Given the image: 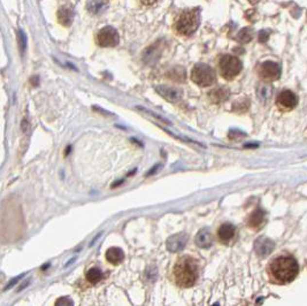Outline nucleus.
I'll list each match as a JSON object with an SVG mask.
<instances>
[{
	"instance_id": "nucleus-8",
	"label": "nucleus",
	"mask_w": 307,
	"mask_h": 306,
	"mask_svg": "<svg viewBox=\"0 0 307 306\" xmlns=\"http://www.w3.org/2000/svg\"><path fill=\"white\" fill-rule=\"evenodd\" d=\"M276 104L284 111H291L298 104V98L290 90H284L278 95L276 99Z\"/></svg>"
},
{
	"instance_id": "nucleus-26",
	"label": "nucleus",
	"mask_w": 307,
	"mask_h": 306,
	"mask_svg": "<svg viewBox=\"0 0 307 306\" xmlns=\"http://www.w3.org/2000/svg\"><path fill=\"white\" fill-rule=\"evenodd\" d=\"M21 277H23V275H21V276H18V277H15V279H14L13 281H12V283H9V284H8V286H7V287H6V289H9V288H11V287H13V286H14V284H15V283H17L18 280H20V279H21Z\"/></svg>"
},
{
	"instance_id": "nucleus-15",
	"label": "nucleus",
	"mask_w": 307,
	"mask_h": 306,
	"mask_svg": "<svg viewBox=\"0 0 307 306\" xmlns=\"http://www.w3.org/2000/svg\"><path fill=\"white\" fill-rule=\"evenodd\" d=\"M209 99H211L212 102L214 104H221V102H225L229 97V90L225 89V87H217V89L212 90L211 92L208 93Z\"/></svg>"
},
{
	"instance_id": "nucleus-21",
	"label": "nucleus",
	"mask_w": 307,
	"mask_h": 306,
	"mask_svg": "<svg viewBox=\"0 0 307 306\" xmlns=\"http://www.w3.org/2000/svg\"><path fill=\"white\" fill-rule=\"evenodd\" d=\"M252 30L250 29V28H245V29H243L239 33V35H238V40H239L240 43H249L250 40L252 39Z\"/></svg>"
},
{
	"instance_id": "nucleus-20",
	"label": "nucleus",
	"mask_w": 307,
	"mask_h": 306,
	"mask_svg": "<svg viewBox=\"0 0 307 306\" xmlns=\"http://www.w3.org/2000/svg\"><path fill=\"white\" fill-rule=\"evenodd\" d=\"M102 279V273L99 268H91V270L87 271L86 280L89 281V282L96 284V283H98Z\"/></svg>"
},
{
	"instance_id": "nucleus-9",
	"label": "nucleus",
	"mask_w": 307,
	"mask_h": 306,
	"mask_svg": "<svg viewBox=\"0 0 307 306\" xmlns=\"http://www.w3.org/2000/svg\"><path fill=\"white\" fill-rule=\"evenodd\" d=\"M155 91L158 92L162 98L171 102H177L178 101H181L182 96H183L182 90L175 86L158 85L155 86Z\"/></svg>"
},
{
	"instance_id": "nucleus-3",
	"label": "nucleus",
	"mask_w": 307,
	"mask_h": 306,
	"mask_svg": "<svg viewBox=\"0 0 307 306\" xmlns=\"http://www.w3.org/2000/svg\"><path fill=\"white\" fill-rule=\"evenodd\" d=\"M200 23L199 11L197 9H186L181 12L175 18L174 29L180 36L189 37L196 33Z\"/></svg>"
},
{
	"instance_id": "nucleus-5",
	"label": "nucleus",
	"mask_w": 307,
	"mask_h": 306,
	"mask_svg": "<svg viewBox=\"0 0 307 306\" xmlns=\"http://www.w3.org/2000/svg\"><path fill=\"white\" fill-rule=\"evenodd\" d=\"M191 80L195 82L197 85L206 87L211 86L217 81V75L211 66L205 64H198L193 67L191 71Z\"/></svg>"
},
{
	"instance_id": "nucleus-11",
	"label": "nucleus",
	"mask_w": 307,
	"mask_h": 306,
	"mask_svg": "<svg viewBox=\"0 0 307 306\" xmlns=\"http://www.w3.org/2000/svg\"><path fill=\"white\" fill-rule=\"evenodd\" d=\"M188 243V236L186 234H175L167 239V249L171 252H180L184 249Z\"/></svg>"
},
{
	"instance_id": "nucleus-7",
	"label": "nucleus",
	"mask_w": 307,
	"mask_h": 306,
	"mask_svg": "<svg viewBox=\"0 0 307 306\" xmlns=\"http://www.w3.org/2000/svg\"><path fill=\"white\" fill-rule=\"evenodd\" d=\"M258 74L261 80L266 81V82H273V81L280 79L281 67L276 62L265 61L259 66Z\"/></svg>"
},
{
	"instance_id": "nucleus-6",
	"label": "nucleus",
	"mask_w": 307,
	"mask_h": 306,
	"mask_svg": "<svg viewBox=\"0 0 307 306\" xmlns=\"http://www.w3.org/2000/svg\"><path fill=\"white\" fill-rule=\"evenodd\" d=\"M120 42L118 31L112 27H105L97 35V43L102 48H114Z\"/></svg>"
},
{
	"instance_id": "nucleus-1",
	"label": "nucleus",
	"mask_w": 307,
	"mask_h": 306,
	"mask_svg": "<svg viewBox=\"0 0 307 306\" xmlns=\"http://www.w3.org/2000/svg\"><path fill=\"white\" fill-rule=\"evenodd\" d=\"M299 273V266L296 259L290 255H280L273 259L268 265V274L271 280L277 284L292 282Z\"/></svg>"
},
{
	"instance_id": "nucleus-14",
	"label": "nucleus",
	"mask_w": 307,
	"mask_h": 306,
	"mask_svg": "<svg viewBox=\"0 0 307 306\" xmlns=\"http://www.w3.org/2000/svg\"><path fill=\"white\" fill-rule=\"evenodd\" d=\"M273 95V87L272 85H269L267 83H260L256 86V96H258V99L261 102H267L271 101Z\"/></svg>"
},
{
	"instance_id": "nucleus-16",
	"label": "nucleus",
	"mask_w": 307,
	"mask_h": 306,
	"mask_svg": "<svg viewBox=\"0 0 307 306\" xmlns=\"http://www.w3.org/2000/svg\"><path fill=\"white\" fill-rule=\"evenodd\" d=\"M106 259L113 265H119L124 260V254L120 248L113 246V248L108 249L107 252H106Z\"/></svg>"
},
{
	"instance_id": "nucleus-10",
	"label": "nucleus",
	"mask_w": 307,
	"mask_h": 306,
	"mask_svg": "<svg viewBox=\"0 0 307 306\" xmlns=\"http://www.w3.org/2000/svg\"><path fill=\"white\" fill-rule=\"evenodd\" d=\"M275 248V243L272 239L267 238V237H260L256 240L255 244V251L256 255L261 258L268 257L272 254L273 250Z\"/></svg>"
},
{
	"instance_id": "nucleus-23",
	"label": "nucleus",
	"mask_w": 307,
	"mask_h": 306,
	"mask_svg": "<svg viewBox=\"0 0 307 306\" xmlns=\"http://www.w3.org/2000/svg\"><path fill=\"white\" fill-rule=\"evenodd\" d=\"M20 45H21V51L23 52L24 49H26V37H24L23 33H20Z\"/></svg>"
},
{
	"instance_id": "nucleus-2",
	"label": "nucleus",
	"mask_w": 307,
	"mask_h": 306,
	"mask_svg": "<svg viewBox=\"0 0 307 306\" xmlns=\"http://www.w3.org/2000/svg\"><path fill=\"white\" fill-rule=\"evenodd\" d=\"M173 273L175 282L181 288H190L195 286L198 279L197 260L190 255H183L175 264Z\"/></svg>"
},
{
	"instance_id": "nucleus-24",
	"label": "nucleus",
	"mask_w": 307,
	"mask_h": 306,
	"mask_svg": "<svg viewBox=\"0 0 307 306\" xmlns=\"http://www.w3.org/2000/svg\"><path fill=\"white\" fill-rule=\"evenodd\" d=\"M139 1L142 2L143 5H145V6H152V5L156 4V2H158L159 0H139Z\"/></svg>"
},
{
	"instance_id": "nucleus-17",
	"label": "nucleus",
	"mask_w": 307,
	"mask_h": 306,
	"mask_svg": "<svg viewBox=\"0 0 307 306\" xmlns=\"http://www.w3.org/2000/svg\"><path fill=\"white\" fill-rule=\"evenodd\" d=\"M196 244L202 249H208L212 245V235L207 229H202L196 236Z\"/></svg>"
},
{
	"instance_id": "nucleus-19",
	"label": "nucleus",
	"mask_w": 307,
	"mask_h": 306,
	"mask_svg": "<svg viewBox=\"0 0 307 306\" xmlns=\"http://www.w3.org/2000/svg\"><path fill=\"white\" fill-rule=\"evenodd\" d=\"M107 8V2L105 0H90L87 4V11L91 14H100Z\"/></svg>"
},
{
	"instance_id": "nucleus-4",
	"label": "nucleus",
	"mask_w": 307,
	"mask_h": 306,
	"mask_svg": "<svg viewBox=\"0 0 307 306\" xmlns=\"http://www.w3.org/2000/svg\"><path fill=\"white\" fill-rule=\"evenodd\" d=\"M219 69H220V74L223 79L230 81L240 74L243 69V64L237 57L225 54L222 55L219 61Z\"/></svg>"
},
{
	"instance_id": "nucleus-22",
	"label": "nucleus",
	"mask_w": 307,
	"mask_h": 306,
	"mask_svg": "<svg viewBox=\"0 0 307 306\" xmlns=\"http://www.w3.org/2000/svg\"><path fill=\"white\" fill-rule=\"evenodd\" d=\"M55 305L60 306V305H68V306H71L74 305V302L70 301L68 297H62V298H59L58 301L55 302Z\"/></svg>"
},
{
	"instance_id": "nucleus-13",
	"label": "nucleus",
	"mask_w": 307,
	"mask_h": 306,
	"mask_svg": "<svg viewBox=\"0 0 307 306\" xmlns=\"http://www.w3.org/2000/svg\"><path fill=\"white\" fill-rule=\"evenodd\" d=\"M265 218V212L258 208V210H256L251 215H250L249 220H247V224H249V227L252 228V229H259V228L262 227V224H264Z\"/></svg>"
},
{
	"instance_id": "nucleus-18",
	"label": "nucleus",
	"mask_w": 307,
	"mask_h": 306,
	"mask_svg": "<svg viewBox=\"0 0 307 306\" xmlns=\"http://www.w3.org/2000/svg\"><path fill=\"white\" fill-rule=\"evenodd\" d=\"M73 18H74V13L70 8L61 7L60 9H59L58 20L62 26L69 27L71 24V22H73Z\"/></svg>"
},
{
	"instance_id": "nucleus-25",
	"label": "nucleus",
	"mask_w": 307,
	"mask_h": 306,
	"mask_svg": "<svg viewBox=\"0 0 307 306\" xmlns=\"http://www.w3.org/2000/svg\"><path fill=\"white\" fill-rule=\"evenodd\" d=\"M260 42H266V40L268 39V33L267 31H261V33H260Z\"/></svg>"
},
{
	"instance_id": "nucleus-12",
	"label": "nucleus",
	"mask_w": 307,
	"mask_h": 306,
	"mask_svg": "<svg viewBox=\"0 0 307 306\" xmlns=\"http://www.w3.org/2000/svg\"><path fill=\"white\" fill-rule=\"evenodd\" d=\"M236 229L231 223H223L219 228L218 236L222 243H229L234 239Z\"/></svg>"
}]
</instances>
